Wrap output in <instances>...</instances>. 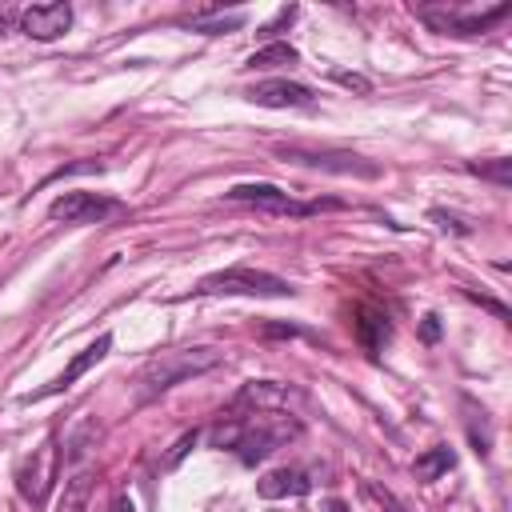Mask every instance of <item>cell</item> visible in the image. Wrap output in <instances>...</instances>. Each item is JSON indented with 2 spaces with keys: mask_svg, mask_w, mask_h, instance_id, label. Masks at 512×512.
I'll return each mask as SVG.
<instances>
[{
  "mask_svg": "<svg viewBox=\"0 0 512 512\" xmlns=\"http://www.w3.org/2000/svg\"><path fill=\"white\" fill-rule=\"evenodd\" d=\"M244 96L260 108H308L312 104V88L300 80H260Z\"/></svg>",
  "mask_w": 512,
  "mask_h": 512,
  "instance_id": "9",
  "label": "cell"
},
{
  "mask_svg": "<svg viewBox=\"0 0 512 512\" xmlns=\"http://www.w3.org/2000/svg\"><path fill=\"white\" fill-rule=\"evenodd\" d=\"M240 24H244V12H232V16H212V20H192V28H196V32H208V36L228 32V28H240Z\"/></svg>",
  "mask_w": 512,
  "mask_h": 512,
  "instance_id": "18",
  "label": "cell"
},
{
  "mask_svg": "<svg viewBox=\"0 0 512 512\" xmlns=\"http://www.w3.org/2000/svg\"><path fill=\"white\" fill-rule=\"evenodd\" d=\"M296 332H300V328H292V324H288V328H284V324H268V328H264V336H296Z\"/></svg>",
  "mask_w": 512,
  "mask_h": 512,
  "instance_id": "23",
  "label": "cell"
},
{
  "mask_svg": "<svg viewBox=\"0 0 512 512\" xmlns=\"http://www.w3.org/2000/svg\"><path fill=\"white\" fill-rule=\"evenodd\" d=\"M432 220H436V224H440L444 232H448V228H452V232H460V236L468 232V224H460L456 216H448V212H440V208H432Z\"/></svg>",
  "mask_w": 512,
  "mask_h": 512,
  "instance_id": "21",
  "label": "cell"
},
{
  "mask_svg": "<svg viewBox=\"0 0 512 512\" xmlns=\"http://www.w3.org/2000/svg\"><path fill=\"white\" fill-rule=\"evenodd\" d=\"M220 360H224V356H220L216 348H180V352H164V356L148 360L144 372L136 376V396H140V400H152V396H160V392H168V388H176V384H184V380H192V376H204V372L216 368Z\"/></svg>",
  "mask_w": 512,
  "mask_h": 512,
  "instance_id": "2",
  "label": "cell"
},
{
  "mask_svg": "<svg viewBox=\"0 0 512 512\" xmlns=\"http://www.w3.org/2000/svg\"><path fill=\"white\" fill-rule=\"evenodd\" d=\"M464 408H468V440H472L476 456H488V448H492V428H488V412H484V408H476L472 400H464Z\"/></svg>",
  "mask_w": 512,
  "mask_h": 512,
  "instance_id": "16",
  "label": "cell"
},
{
  "mask_svg": "<svg viewBox=\"0 0 512 512\" xmlns=\"http://www.w3.org/2000/svg\"><path fill=\"white\" fill-rule=\"evenodd\" d=\"M228 200H236V204H252V208L272 212V216H312V212H320V208H340L336 200H312V204H300V200H292L284 188L264 184V180L228 188Z\"/></svg>",
  "mask_w": 512,
  "mask_h": 512,
  "instance_id": "4",
  "label": "cell"
},
{
  "mask_svg": "<svg viewBox=\"0 0 512 512\" xmlns=\"http://www.w3.org/2000/svg\"><path fill=\"white\" fill-rule=\"evenodd\" d=\"M60 480V448H56V436H48L40 448H32V456L20 464L16 472V488L28 504H44L52 484Z\"/></svg>",
  "mask_w": 512,
  "mask_h": 512,
  "instance_id": "5",
  "label": "cell"
},
{
  "mask_svg": "<svg viewBox=\"0 0 512 512\" xmlns=\"http://www.w3.org/2000/svg\"><path fill=\"white\" fill-rule=\"evenodd\" d=\"M108 348H112V332H104V336H96V340H92V344H88V348H84V352H80V356H76V360H72V364H68V368H64V372H60V376H56V380L48 384V388H36V392H24L20 400L28 404V400H44V396H56V392H68V388H72V384H76V380H80V376H84V372H88L92 364H100V360L108 356Z\"/></svg>",
  "mask_w": 512,
  "mask_h": 512,
  "instance_id": "8",
  "label": "cell"
},
{
  "mask_svg": "<svg viewBox=\"0 0 512 512\" xmlns=\"http://www.w3.org/2000/svg\"><path fill=\"white\" fill-rule=\"evenodd\" d=\"M300 432V424L292 416H280V412H248V416H236V412H220V424L212 428V444L216 448H232L240 456V464H260L268 452H276L284 440H292Z\"/></svg>",
  "mask_w": 512,
  "mask_h": 512,
  "instance_id": "1",
  "label": "cell"
},
{
  "mask_svg": "<svg viewBox=\"0 0 512 512\" xmlns=\"http://www.w3.org/2000/svg\"><path fill=\"white\" fill-rule=\"evenodd\" d=\"M424 336H428V340H436V316H428V324H424Z\"/></svg>",
  "mask_w": 512,
  "mask_h": 512,
  "instance_id": "24",
  "label": "cell"
},
{
  "mask_svg": "<svg viewBox=\"0 0 512 512\" xmlns=\"http://www.w3.org/2000/svg\"><path fill=\"white\" fill-rule=\"evenodd\" d=\"M452 464H456V452H452L448 444H436V448H428V452H420V456L412 460V476H416L420 484H432V480H440Z\"/></svg>",
  "mask_w": 512,
  "mask_h": 512,
  "instance_id": "13",
  "label": "cell"
},
{
  "mask_svg": "<svg viewBox=\"0 0 512 512\" xmlns=\"http://www.w3.org/2000/svg\"><path fill=\"white\" fill-rule=\"evenodd\" d=\"M336 84H344V88H352V92H360V96L372 92V84H368L364 76H356V72H336Z\"/></svg>",
  "mask_w": 512,
  "mask_h": 512,
  "instance_id": "19",
  "label": "cell"
},
{
  "mask_svg": "<svg viewBox=\"0 0 512 512\" xmlns=\"http://www.w3.org/2000/svg\"><path fill=\"white\" fill-rule=\"evenodd\" d=\"M68 24H72L68 4H32V8L20 12V28L32 40H56V36L68 32Z\"/></svg>",
  "mask_w": 512,
  "mask_h": 512,
  "instance_id": "10",
  "label": "cell"
},
{
  "mask_svg": "<svg viewBox=\"0 0 512 512\" xmlns=\"http://www.w3.org/2000/svg\"><path fill=\"white\" fill-rule=\"evenodd\" d=\"M192 444H196V428H192V432H184V436L176 440V448L168 452V460H164V468H172V464H180V456H184V452H188Z\"/></svg>",
  "mask_w": 512,
  "mask_h": 512,
  "instance_id": "20",
  "label": "cell"
},
{
  "mask_svg": "<svg viewBox=\"0 0 512 512\" xmlns=\"http://www.w3.org/2000/svg\"><path fill=\"white\" fill-rule=\"evenodd\" d=\"M200 296H292L296 288L272 272H260V268H248V264H232V268H220L212 276H204L196 284Z\"/></svg>",
  "mask_w": 512,
  "mask_h": 512,
  "instance_id": "3",
  "label": "cell"
},
{
  "mask_svg": "<svg viewBox=\"0 0 512 512\" xmlns=\"http://www.w3.org/2000/svg\"><path fill=\"white\" fill-rule=\"evenodd\" d=\"M468 172H476V176H484V180H496L500 188L512 184V160H504V156H496L492 164H468Z\"/></svg>",
  "mask_w": 512,
  "mask_h": 512,
  "instance_id": "17",
  "label": "cell"
},
{
  "mask_svg": "<svg viewBox=\"0 0 512 512\" xmlns=\"http://www.w3.org/2000/svg\"><path fill=\"white\" fill-rule=\"evenodd\" d=\"M364 492H368L372 500H380V508H384V512H404V508H400V504H396L388 492H380V488H372V484H364Z\"/></svg>",
  "mask_w": 512,
  "mask_h": 512,
  "instance_id": "22",
  "label": "cell"
},
{
  "mask_svg": "<svg viewBox=\"0 0 512 512\" xmlns=\"http://www.w3.org/2000/svg\"><path fill=\"white\" fill-rule=\"evenodd\" d=\"M120 212H124V204L112 196H100V192H64L48 204V216L64 220V224H100Z\"/></svg>",
  "mask_w": 512,
  "mask_h": 512,
  "instance_id": "6",
  "label": "cell"
},
{
  "mask_svg": "<svg viewBox=\"0 0 512 512\" xmlns=\"http://www.w3.org/2000/svg\"><path fill=\"white\" fill-rule=\"evenodd\" d=\"M328 512H344V504H340V500H332V504H328Z\"/></svg>",
  "mask_w": 512,
  "mask_h": 512,
  "instance_id": "25",
  "label": "cell"
},
{
  "mask_svg": "<svg viewBox=\"0 0 512 512\" xmlns=\"http://www.w3.org/2000/svg\"><path fill=\"white\" fill-rule=\"evenodd\" d=\"M284 160L292 164H308V168H320V172H340V176H380L376 164H368L364 156L356 152H332V148H296V144H280L276 148Z\"/></svg>",
  "mask_w": 512,
  "mask_h": 512,
  "instance_id": "7",
  "label": "cell"
},
{
  "mask_svg": "<svg viewBox=\"0 0 512 512\" xmlns=\"http://www.w3.org/2000/svg\"><path fill=\"white\" fill-rule=\"evenodd\" d=\"M256 492H260L264 500L304 496V492H312V480H308V472H300V468H276V472H268V476L256 484Z\"/></svg>",
  "mask_w": 512,
  "mask_h": 512,
  "instance_id": "11",
  "label": "cell"
},
{
  "mask_svg": "<svg viewBox=\"0 0 512 512\" xmlns=\"http://www.w3.org/2000/svg\"><path fill=\"white\" fill-rule=\"evenodd\" d=\"M300 60V52L292 48V44H268V48H256L248 60H244V68H280V64H296Z\"/></svg>",
  "mask_w": 512,
  "mask_h": 512,
  "instance_id": "15",
  "label": "cell"
},
{
  "mask_svg": "<svg viewBox=\"0 0 512 512\" xmlns=\"http://www.w3.org/2000/svg\"><path fill=\"white\" fill-rule=\"evenodd\" d=\"M88 492H92V472H76V476H68L56 512H84V508H88Z\"/></svg>",
  "mask_w": 512,
  "mask_h": 512,
  "instance_id": "14",
  "label": "cell"
},
{
  "mask_svg": "<svg viewBox=\"0 0 512 512\" xmlns=\"http://www.w3.org/2000/svg\"><path fill=\"white\" fill-rule=\"evenodd\" d=\"M352 328H356L360 348H364V352H372V356L388 344V332H392V328H388V316H384V312H376V308H356V324H352Z\"/></svg>",
  "mask_w": 512,
  "mask_h": 512,
  "instance_id": "12",
  "label": "cell"
}]
</instances>
